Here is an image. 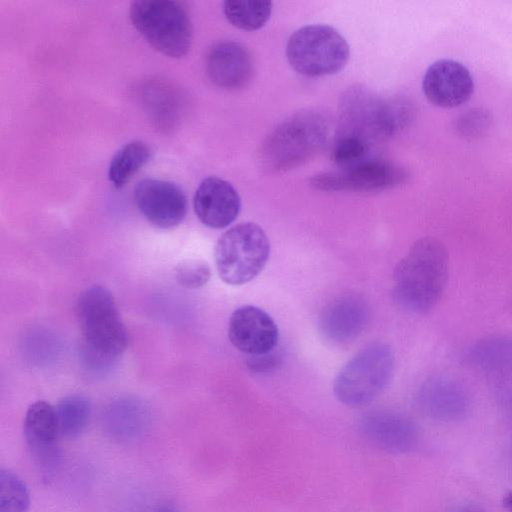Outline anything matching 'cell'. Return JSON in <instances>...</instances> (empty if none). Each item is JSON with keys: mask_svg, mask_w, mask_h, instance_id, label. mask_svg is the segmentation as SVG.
Returning a JSON list of instances; mask_svg holds the SVG:
<instances>
[{"mask_svg": "<svg viewBox=\"0 0 512 512\" xmlns=\"http://www.w3.org/2000/svg\"><path fill=\"white\" fill-rule=\"evenodd\" d=\"M449 274V255L437 239L415 241L393 273V298L404 310L423 314L441 299Z\"/></svg>", "mask_w": 512, "mask_h": 512, "instance_id": "cell-1", "label": "cell"}, {"mask_svg": "<svg viewBox=\"0 0 512 512\" xmlns=\"http://www.w3.org/2000/svg\"><path fill=\"white\" fill-rule=\"evenodd\" d=\"M85 348L96 363H111L123 354L129 336L112 293L105 287L86 288L76 305Z\"/></svg>", "mask_w": 512, "mask_h": 512, "instance_id": "cell-2", "label": "cell"}, {"mask_svg": "<svg viewBox=\"0 0 512 512\" xmlns=\"http://www.w3.org/2000/svg\"><path fill=\"white\" fill-rule=\"evenodd\" d=\"M129 17L140 35L160 53L180 58L192 43V22L183 2L138 0L131 3Z\"/></svg>", "mask_w": 512, "mask_h": 512, "instance_id": "cell-3", "label": "cell"}, {"mask_svg": "<svg viewBox=\"0 0 512 512\" xmlns=\"http://www.w3.org/2000/svg\"><path fill=\"white\" fill-rule=\"evenodd\" d=\"M327 136V121L319 113L295 114L266 138L260 160L273 172L294 168L311 158L323 146Z\"/></svg>", "mask_w": 512, "mask_h": 512, "instance_id": "cell-4", "label": "cell"}, {"mask_svg": "<svg viewBox=\"0 0 512 512\" xmlns=\"http://www.w3.org/2000/svg\"><path fill=\"white\" fill-rule=\"evenodd\" d=\"M394 353L385 343H373L354 355L337 374L333 390L342 404L360 408L373 402L388 386Z\"/></svg>", "mask_w": 512, "mask_h": 512, "instance_id": "cell-5", "label": "cell"}, {"mask_svg": "<svg viewBox=\"0 0 512 512\" xmlns=\"http://www.w3.org/2000/svg\"><path fill=\"white\" fill-rule=\"evenodd\" d=\"M270 254L264 230L252 222L240 223L217 240L214 260L220 279L229 285L253 280L265 267Z\"/></svg>", "mask_w": 512, "mask_h": 512, "instance_id": "cell-6", "label": "cell"}, {"mask_svg": "<svg viewBox=\"0 0 512 512\" xmlns=\"http://www.w3.org/2000/svg\"><path fill=\"white\" fill-rule=\"evenodd\" d=\"M349 56L350 48L345 38L328 25L301 27L286 44L290 66L307 77L336 74L346 66Z\"/></svg>", "mask_w": 512, "mask_h": 512, "instance_id": "cell-7", "label": "cell"}, {"mask_svg": "<svg viewBox=\"0 0 512 512\" xmlns=\"http://www.w3.org/2000/svg\"><path fill=\"white\" fill-rule=\"evenodd\" d=\"M406 171L386 160H362L342 171L321 173L310 185L323 191L370 192L392 188L405 182Z\"/></svg>", "mask_w": 512, "mask_h": 512, "instance_id": "cell-8", "label": "cell"}, {"mask_svg": "<svg viewBox=\"0 0 512 512\" xmlns=\"http://www.w3.org/2000/svg\"><path fill=\"white\" fill-rule=\"evenodd\" d=\"M359 428L372 446L391 454L408 453L416 448L419 441V429L413 419L391 409L365 413Z\"/></svg>", "mask_w": 512, "mask_h": 512, "instance_id": "cell-9", "label": "cell"}, {"mask_svg": "<svg viewBox=\"0 0 512 512\" xmlns=\"http://www.w3.org/2000/svg\"><path fill=\"white\" fill-rule=\"evenodd\" d=\"M134 201L141 214L161 229L178 226L187 213V198L176 184L154 178L142 179L134 188Z\"/></svg>", "mask_w": 512, "mask_h": 512, "instance_id": "cell-10", "label": "cell"}, {"mask_svg": "<svg viewBox=\"0 0 512 512\" xmlns=\"http://www.w3.org/2000/svg\"><path fill=\"white\" fill-rule=\"evenodd\" d=\"M422 90L433 105L440 108H455L471 98L474 80L462 63L441 59L427 68L422 80Z\"/></svg>", "mask_w": 512, "mask_h": 512, "instance_id": "cell-11", "label": "cell"}, {"mask_svg": "<svg viewBox=\"0 0 512 512\" xmlns=\"http://www.w3.org/2000/svg\"><path fill=\"white\" fill-rule=\"evenodd\" d=\"M228 337L236 349L254 356L274 350L278 343L279 331L267 312L253 305H245L231 314Z\"/></svg>", "mask_w": 512, "mask_h": 512, "instance_id": "cell-12", "label": "cell"}, {"mask_svg": "<svg viewBox=\"0 0 512 512\" xmlns=\"http://www.w3.org/2000/svg\"><path fill=\"white\" fill-rule=\"evenodd\" d=\"M419 409L429 418L438 421H458L471 409L468 390L457 379L447 375L428 378L417 393Z\"/></svg>", "mask_w": 512, "mask_h": 512, "instance_id": "cell-13", "label": "cell"}, {"mask_svg": "<svg viewBox=\"0 0 512 512\" xmlns=\"http://www.w3.org/2000/svg\"><path fill=\"white\" fill-rule=\"evenodd\" d=\"M198 219L207 227L221 229L238 217L241 199L237 190L226 180L207 177L198 186L193 198Z\"/></svg>", "mask_w": 512, "mask_h": 512, "instance_id": "cell-14", "label": "cell"}, {"mask_svg": "<svg viewBox=\"0 0 512 512\" xmlns=\"http://www.w3.org/2000/svg\"><path fill=\"white\" fill-rule=\"evenodd\" d=\"M23 434L36 463L50 470L58 459L60 437L55 407L44 400L32 403L25 413Z\"/></svg>", "mask_w": 512, "mask_h": 512, "instance_id": "cell-15", "label": "cell"}, {"mask_svg": "<svg viewBox=\"0 0 512 512\" xmlns=\"http://www.w3.org/2000/svg\"><path fill=\"white\" fill-rule=\"evenodd\" d=\"M368 319L366 301L356 294H344L323 308L319 327L325 339L333 343H346L362 333Z\"/></svg>", "mask_w": 512, "mask_h": 512, "instance_id": "cell-16", "label": "cell"}, {"mask_svg": "<svg viewBox=\"0 0 512 512\" xmlns=\"http://www.w3.org/2000/svg\"><path fill=\"white\" fill-rule=\"evenodd\" d=\"M206 72L209 79L225 89L245 86L253 74V61L248 49L235 41L214 44L206 56Z\"/></svg>", "mask_w": 512, "mask_h": 512, "instance_id": "cell-17", "label": "cell"}, {"mask_svg": "<svg viewBox=\"0 0 512 512\" xmlns=\"http://www.w3.org/2000/svg\"><path fill=\"white\" fill-rule=\"evenodd\" d=\"M470 368L495 380L512 378V335L493 334L471 343L462 354Z\"/></svg>", "mask_w": 512, "mask_h": 512, "instance_id": "cell-18", "label": "cell"}, {"mask_svg": "<svg viewBox=\"0 0 512 512\" xmlns=\"http://www.w3.org/2000/svg\"><path fill=\"white\" fill-rule=\"evenodd\" d=\"M148 414L135 399H119L111 403L104 415L106 434L113 440L127 442L138 438L146 429Z\"/></svg>", "mask_w": 512, "mask_h": 512, "instance_id": "cell-19", "label": "cell"}, {"mask_svg": "<svg viewBox=\"0 0 512 512\" xmlns=\"http://www.w3.org/2000/svg\"><path fill=\"white\" fill-rule=\"evenodd\" d=\"M151 150L143 141L123 145L113 156L108 178L115 188L123 187L149 161Z\"/></svg>", "mask_w": 512, "mask_h": 512, "instance_id": "cell-20", "label": "cell"}, {"mask_svg": "<svg viewBox=\"0 0 512 512\" xmlns=\"http://www.w3.org/2000/svg\"><path fill=\"white\" fill-rule=\"evenodd\" d=\"M60 437L74 439L82 434L91 415L90 400L81 394L63 397L55 406Z\"/></svg>", "mask_w": 512, "mask_h": 512, "instance_id": "cell-21", "label": "cell"}, {"mask_svg": "<svg viewBox=\"0 0 512 512\" xmlns=\"http://www.w3.org/2000/svg\"><path fill=\"white\" fill-rule=\"evenodd\" d=\"M272 2L260 0H226L223 13L235 27L254 31L262 28L270 18Z\"/></svg>", "mask_w": 512, "mask_h": 512, "instance_id": "cell-22", "label": "cell"}, {"mask_svg": "<svg viewBox=\"0 0 512 512\" xmlns=\"http://www.w3.org/2000/svg\"><path fill=\"white\" fill-rule=\"evenodd\" d=\"M31 499L24 480L10 469H0V512H27Z\"/></svg>", "mask_w": 512, "mask_h": 512, "instance_id": "cell-23", "label": "cell"}, {"mask_svg": "<svg viewBox=\"0 0 512 512\" xmlns=\"http://www.w3.org/2000/svg\"><path fill=\"white\" fill-rule=\"evenodd\" d=\"M367 150L368 145L363 137L349 134L338 139L331 156L336 164L347 168L361 162Z\"/></svg>", "mask_w": 512, "mask_h": 512, "instance_id": "cell-24", "label": "cell"}, {"mask_svg": "<svg viewBox=\"0 0 512 512\" xmlns=\"http://www.w3.org/2000/svg\"><path fill=\"white\" fill-rule=\"evenodd\" d=\"M492 124L487 110L474 108L462 114L455 123L456 133L465 140H477L484 136Z\"/></svg>", "mask_w": 512, "mask_h": 512, "instance_id": "cell-25", "label": "cell"}, {"mask_svg": "<svg viewBox=\"0 0 512 512\" xmlns=\"http://www.w3.org/2000/svg\"><path fill=\"white\" fill-rule=\"evenodd\" d=\"M176 281L188 289H198L207 284L211 271L209 265L202 260H184L174 269Z\"/></svg>", "mask_w": 512, "mask_h": 512, "instance_id": "cell-26", "label": "cell"}, {"mask_svg": "<svg viewBox=\"0 0 512 512\" xmlns=\"http://www.w3.org/2000/svg\"><path fill=\"white\" fill-rule=\"evenodd\" d=\"M281 362V354L276 348L268 353L250 356L247 366L253 373H268L274 370Z\"/></svg>", "mask_w": 512, "mask_h": 512, "instance_id": "cell-27", "label": "cell"}, {"mask_svg": "<svg viewBox=\"0 0 512 512\" xmlns=\"http://www.w3.org/2000/svg\"><path fill=\"white\" fill-rule=\"evenodd\" d=\"M502 506L507 512H512V491H508L502 498Z\"/></svg>", "mask_w": 512, "mask_h": 512, "instance_id": "cell-28", "label": "cell"}, {"mask_svg": "<svg viewBox=\"0 0 512 512\" xmlns=\"http://www.w3.org/2000/svg\"><path fill=\"white\" fill-rule=\"evenodd\" d=\"M155 512H177V511L175 510V508H173L171 506H163V507H160Z\"/></svg>", "mask_w": 512, "mask_h": 512, "instance_id": "cell-29", "label": "cell"}]
</instances>
